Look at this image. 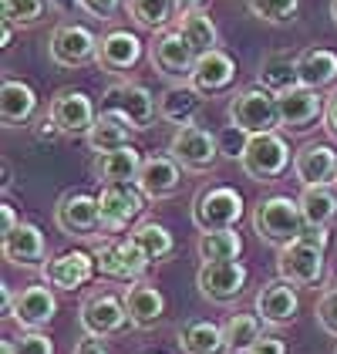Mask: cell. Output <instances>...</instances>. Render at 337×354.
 <instances>
[{
	"label": "cell",
	"mask_w": 337,
	"mask_h": 354,
	"mask_svg": "<svg viewBox=\"0 0 337 354\" xmlns=\"http://www.w3.org/2000/svg\"><path fill=\"white\" fill-rule=\"evenodd\" d=\"M304 226L307 223L300 213V199H290V196H267L253 209V233L277 250L300 240Z\"/></svg>",
	"instance_id": "obj_1"
},
{
	"label": "cell",
	"mask_w": 337,
	"mask_h": 354,
	"mask_svg": "<svg viewBox=\"0 0 337 354\" xmlns=\"http://www.w3.org/2000/svg\"><path fill=\"white\" fill-rule=\"evenodd\" d=\"M229 125L243 129L247 136H263V132H277L280 129V109H277V95L263 84H253L233 95L229 102Z\"/></svg>",
	"instance_id": "obj_2"
},
{
	"label": "cell",
	"mask_w": 337,
	"mask_h": 354,
	"mask_svg": "<svg viewBox=\"0 0 337 354\" xmlns=\"http://www.w3.org/2000/svg\"><path fill=\"white\" fill-rule=\"evenodd\" d=\"M243 219V196L233 186H206L193 199V223L199 233H216V230H236Z\"/></svg>",
	"instance_id": "obj_3"
},
{
	"label": "cell",
	"mask_w": 337,
	"mask_h": 354,
	"mask_svg": "<svg viewBox=\"0 0 337 354\" xmlns=\"http://www.w3.org/2000/svg\"><path fill=\"white\" fill-rule=\"evenodd\" d=\"M240 165L253 183H277L290 169V145H287V138L280 132L250 136V145H247Z\"/></svg>",
	"instance_id": "obj_4"
},
{
	"label": "cell",
	"mask_w": 337,
	"mask_h": 354,
	"mask_svg": "<svg viewBox=\"0 0 337 354\" xmlns=\"http://www.w3.org/2000/svg\"><path fill=\"white\" fill-rule=\"evenodd\" d=\"M148 61H152V68L162 78L179 84V82H189L193 78V68H196L199 55L189 48V41L179 30H159L148 41Z\"/></svg>",
	"instance_id": "obj_5"
},
{
	"label": "cell",
	"mask_w": 337,
	"mask_h": 354,
	"mask_svg": "<svg viewBox=\"0 0 337 354\" xmlns=\"http://www.w3.org/2000/svg\"><path fill=\"white\" fill-rule=\"evenodd\" d=\"M55 223L64 236H78V240H91L95 233H105L102 213H98V196L84 189H71L57 199Z\"/></svg>",
	"instance_id": "obj_6"
},
{
	"label": "cell",
	"mask_w": 337,
	"mask_h": 354,
	"mask_svg": "<svg viewBox=\"0 0 337 354\" xmlns=\"http://www.w3.org/2000/svg\"><path fill=\"white\" fill-rule=\"evenodd\" d=\"M78 324L84 334L91 337H115L122 334L128 321V310H125V297H115L108 290H98V294H88L81 300V310H78Z\"/></svg>",
	"instance_id": "obj_7"
},
{
	"label": "cell",
	"mask_w": 337,
	"mask_h": 354,
	"mask_svg": "<svg viewBox=\"0 0 337 354\" xmlns=\"http://www.w3.org/2000/svg\"><path fill=\"white\" fill-rule=\"evenodd\" d=\"M91 253H95L98 273H102V277H108V280L139 283L142 273L148 270V257L135 246L132 236H128V240H102Z\"/></svg>",
	"instance_id": "obj_8"
},
{
	"label": "cell",
	"mask_w": 337,
	"mask_h": 354,
	"mask_svg": "<svg viewBox=\"0 0 337 354\" xmlns=\"http://www.w3.org/2000/svg\"><path fill=\"white\" fill-rule=\"evenodd\" d=\"M142 209H145V192L135 183H105L98 192V213L105 233L128 230V223L139 219Z\"/></svg>",
	"instance_id": "obj_9"
},
{
	"label": "cell",
	"mask_w": 337,
	"mask_h": 354,
	"mask_svg": "<svg viewBox=\"0 0 337 354\" xmlns=\"http://www.w3.org/2000/svg\"><path fill=\"white\" fill-rule=\"evenodd\" d=\"M168 156L182 169L189 172H206L220 162V142L213 132L199 129V125H186V129H175V136L168 142Z\"/></svg>",
	"instance_id": "obj_10"
},
{
	"label": "cell",
	"mask_w": 337,
	"mask_h": 354,
	"mask_svg": "<svg viewBox=\"0 0 337 354\" xmlns=\"http://www.w3.org/2000/svg\"><path fill=\"white\" fill-rule=\"evenodd\" d=\"M277 273H280V280L293 283V287H317L324 277V250L307 240H293V243L280 246Z\"/></svg>",
	"instance_id": "obj_11"
},
{
	"label": "cell",
	"mask_w": 337,
	"mask_h": 354,
	"mask_svg": "<svg viewBox=\"0 0 337 354\" xmlns=\"http://www.w3.org/2000/svg\"><path fill=\"white\" fill-rule=\"evenodd\" d=\"M250 280V270L240 260H216V263H202L196 273V287L199 294L213 304H229L243 294Z\"/></svg>",
	"instance_id": "obj_12"
},
{
	"label": "cell",
	"mask_w": 337,
	"mask_h": 354,
	"mask_svg": "<svg viewBox=\"0 0 337 354\" xmlns=\"http://www.w3.org/2000/svg\"><path fill=\"white\" fill-rule=\"evenodd\" d=\"M277 109H280V129L283 132H307L314 129L320 118H324V98L317 88H304V84H293L290 91L277 95Z\"/></svg>",
	"instance_id": "obj_13"
},
{
	"label": "cell",
	"mask_w": 337,
	"mask_h": 354,
	"mask_svg": "<svg viewBox=\"0 0 337 354\" xmlns=\"http://www.w3.org/2000/svg\"><path fill=\"white\" fill-rule=\"evenodd\" d=\"M98 55V37L84 24H57L48 41V57L57 68H81Z\"/></svg>",
	"instance_id": "obj_14"
},
{
	"label": "cell",
	"mask_w": 337,
	"mask_h": 354,
	"mask_svg": "<svg viewBox=\"0 0 337 354\" xmlns=\"http://www.w3.org/2000/svg\"><path fill=\"white\" fill-rule=\"evenodd\" d=\"M95 273H98L95 253H84V250H64V253H57L55 260H48L41 267L44 283L55 287V290H78Z\"/></svg>",
	"instance_id": "obj_15"
},
{
	"label": "cell",
	"mask_w": 337,
	"mask_h": 354,
	"mask_svg": "<svg viewBox=\"0 0 337 354\" xmlns=\"http://www.w3.org/2000/svg\"><path fill=\"white\" fill-rule=\"evenodd\" d=\"M57 314V297L55 287L48 283H30V287H21L14 294V304H10V317L28 330H41L55 321Z\"/></svg>",
	"instance_id": "obj_16"
},
{
	"label": "cell",
	"mask_w": 337,
	"mask_h": 354,
	"mask_svg": "<svg viewBox=\"0 0 337 354\" xmlns=\"http://www.w3.org/2000/svg\"><path fill=\"white\" fill-rule=\"evenodd\" d=\"M108 109H118L122 115H128V122L135 125V132H145L152 125V118L159 115V102L155 95L139 82H118L105 91Z\"/></svg>",
	"instance_id": "obj_17"
},
{
	"label": "cell",
	"mask_w": 337,
	"mask_h": 354,
	"mask_svg": "<svg viewBox=\"0 0 337 354\" xmlns=\"http://www.w3.org/2000/svg\"><path fill=\"white\" fill-rule=\"evenodd\" d=\"M253 310L263 324H293L297 310H300V297H297V287L287 283V280H270L256 290V300H253Z\"/></svg>",
	"instance_id": "obj_18"
},
{
	"label": "cell",
	"mask_w": 337,
	"mask_h": 354,
	"mask_svg": "<svg viewBox=\"0 0 337 354\" xmlns=\"http://www.w3.org/2000/svg\"><path fill=\"white\" fill-rule=\"evenodd\" d=\"M48 115L55 118V125L64 132V136H88L91 125H95V105L84 91H75V88H61L55 98H51V109Z\"/></svg>",
	"instance_id": "obj_19"
},
{
	"label": "cell",
	"mask_w": 337,
	"mask_h": 354,
	"mask_svg": "<svg viewBox=\"0 0 337 354\" xmlns=\"http://www.w3.org/2000/svg\"><path fill=\"white\" fill-rule=\"evenodd\" d=\"M135 186L145 192V199H168L182 186V165L175 162L168 152H155V156H148L142 162Z\"/></svg>",
	"instance_id": "obj_20"
},
{
	"label": "cell",
	"mask_w": 337,
	"mask_h": 354,
	"mask_svg": "<svg viewBox=\"0 0 337 354\" xmlns=\"http://www.w3.org/2000/svg\"><path fill=\"white\" fill-rule=\"evenodd\" d=\"M293 176L300 186H331L337 179V152L327 142H307L293 156Z\"/></svg>",
	"instance_id": "obj_21"
},
{
	"label": "cell",
	"mask_w": 337,
	"mask_h": 354,
	"mask_svg": "<svg viewBox=\"0 0 337 354\" xmlns=\"http://www.w3.org/2000/svg\"><path fill=\"white\" fill-rule=\"evenodd\" d=\"M233 82H236V61H233V55H226L223 48H216L209 55H199L193 78H189V84L202 98L223 95L226 88H233Z\"/></svg>",
	"instance_id": "obj_22"
},
{
	"label": "cell",
	"mask_w": 337,
	"mask_h": 354,
	"mask_svg": "<svg viewBox=\"0 0 337 354\" xmlns=\"http://www.w3.org/2000/svg\"><path fill=\"white\" fill-rule=\"evenodd\" d=\"M95 61H98L105 71H112V75H125V71H132V68L142 61L139 34L122 30V28L102 34V37H98V55H95Z\"/></svg>",
	"instance_id": "obj_23"
},
{
	"label": "cell",
	"mask_w": 337,
	"mask_h": 354,
	"mask_svg": "<svg viewBox=\"0 0 337 354\" xmlns=\"http://www.w3.org/2000/svg\"><path fill=\"white\" fill-rule=\"evenodd\" d=\"M3 257L14 263V267H44L48 260V240L41 233V226L34 223H21L14 233L3 236Z\"/></svg>",
	"instance_id": "obj_24"
},
{
	"label": "cell",
	"mask_w": 337,
	"mask_h": 354,
	"mask_svg": "<svg viewBox=\"0 0 337 354\" xmlns=\"http://www.w3.org/2000/svg\"><path fill=\"white\" fill-rule=\"evenodd\" d=\"M202 109V95L189 82L168 84L159 98V118L175 125V129H186V125H196V115Z\"/></svg>",
	"instance_id": "obj_25"
},
{
	"label": "cell",
	"mask_w": 337,
	"mask_h": 354,
	"mask_svg": "<svg viewBox=\"0 0 337 354\" xmlns=\"http://www.w3.org/2000/svg\"><path fill=\"white\" fill-rule=\"evenodd\" d=\"M132 132H135V125L128 122V115H122L118 109H105L84 138H88L91 152H115L122 145H132Z\"/></svg>",
	"instance_id": "obj_26"
},
{
	"label": "cell",
	"mask_w": 337,
	"mask_h": 354,
	"mask_svg": "<svg viewBox=\"0 0 337 354\" xmlns=\"http://www.w3.org/2000/svg\"><path fill=\"white\" fill-rule=\"evenodd\" d=\"M125 310H128V321L132 327H139V330H148V327H155L162 321V314H166V297H162V290H155L152 283H132L128 290H125Z\"/></svg>",
	"instance_id": "obj_27"
},
{
	"label": "cell",
	"mask_w": 337,
	"mask_h": 354,
	"mask_svg": "<svg viewBox=\"0 0 337 354\" xmlns=\"http://www.w3.org/2000/svg\"><path fill=\"white\" fill-rule=\"evenodd\" d=\"M37 111V95L28 82H17V78H3L0 88V118L7 129H17V125H28Z\"/></svg>",
	"instance_id": "obj_28"
},
{
	"label": "cell",
	"mask_w": 337,
	"mask_h": 354,
	"mask_svg": "<svg viewBox=\"0 0 337 354\" xmlns=\"http://www.w3.org/2000/svg\"><path fill=\"white\" fill-rule=\"evenodd\" d=\"M142 152L135 145H122L115 152H98L95 159V176L98 183H135L142 169Z\"/></svg>",
	"instance_id": "obj_29"
},
{
	"label": "cell",
	"mask_w": 337,
	"mask_h": 354,
	"mask_svg": "<svg viewBox=\"0 0 337 354\" xmlns=\"http://www.w3.org/2000/svg\"><path fill=\"white\" fill-rule=\"evenodd\" d=\"M297 78L304 88L324 91L327 84L337 82V55L331 48H307L297 55Z\"/></svg>",
	"instance_id": "obj_30"
},
{
	"label": "cell",
	"mask_w": 337,
	"mask_h": 354,
	"mask_svg": "<svg viewBox=\"0 0 337 354\" xmlns=\"http://www.w3.org/2000/svg\"><path fill=\"white\" fill-rule=\"evenodd\" d=\"M179 348L182 354H229L226 330L213 321H189L179 330Z\"/></svg>",
	"instance_id": "obj_31"
},
{
	"label": "cell",
	"mask_w": 337,
	"mask_h": 354,
	"mask_svg": "<svg viewBox=\"0 0 337 354\" xmlns=\"http://www.w3.org/2000/svg\"><path fill=\"white\" fill-rule=\"evenodd\" d=\"M175 30L189 41V48H193L196 55H209V51L220 48V30H216L213 17H209L206 10H193V14L175 17Z\"/></svg>",
	"instance_id": "obj_32"
},
{
	"label": "cell",
	"mask_w": 337,
	"mask_h": 354,
	"mask_svg": "<svg viewBox=\"0 0 337 354\" xmlns=\"http://www.w3.org/2000/svg\"><path fill=\"white\" fill-rule=\"evenodd\" d=\"M300 213H304L307 226H327L337 216V189H331V186H304Z\"/></svg>",
	"instance_id": "obj_33"
},
{
	"label": "cell",
	"mask_w": 337,
	"mask_h": 354,
	"mask_svg": "<svg viewBox=\"0 0 337 354\" xmlns=\"http://www.w3.org/2000/svg\"><path fill=\"white\" fill-rule=\"evenodd\" d=\"M260 84L270 88L273 95H283V91H290L293 84H300V78H297V57L267 55L260 61Z\"/></svg>",
	"instance_id": "obj_34"
},
{
	"label": "cell",
	"mask_w": 337,
	"mask_h": 354,
	"mask_svg": "<svg viewBox=\"0 0 337 354\" xmlns=\"http://www.w3.org/2000/svg\"><path fill=\"white\" fill-rule=\"evenodd\" d=\"M128 17L139 24L142 30H168L175 21V3L172 0H128Z\"/></svg>",
	"instance_id": "obj_35"
},
{
	"label": "cell",
	"mask_w": 337,
	"mask_h": 354,
	"mask_svg": "<svg viewBox=\"0 0 337 354\" xmlns=\"http://www.w3.org/2000/svg\"><path fill=\"white\" fill-rule=\"evenodd\" d=\"M132 240H135V246H139L142 253L148 257V263H155V260H166L168 253L175 250L172 233H168L162 223H155V219H145V223H139V226L132 230Z\"/></svg>",
	"instance_id": "obj_36"
},
{
	"label": "cell",
	"mask_w": 337,
	"mask_h": 354,
	"mask_svg": "<svg viewBox=\"0 0 337 354\" xmlns=\"http://www.w3.org/2000/svg\"><path fill=\"white\" fill-rule=\"evenodd\" d=\"M240 253H243V236L236 230H216V233H202L199 236V257H202V263L240 260Z\"/></svg>",
	"instance_id": "obj_37"
},
{
	"label": "cell",
	"mask_w": 337,
	"mask_h": 354,
	"mask_svg": "<svg viewBox=\"0 0 337 354\" xmlns=\"http://www.w3.org/2000/svg\"><path fill=\"white\" fill-rule=\"evenodd\" d=\"M223 330H226V348H229V354H247L263 337L256 314H233L223 324Z\"/></svg>",
	"instance_id": "obj_38"
},
{
	"label": "cell",
	"mask_w": 337,
	"mask_h": 354,
	"mask_svg": "<svg viewBox=\"0 0 337 354\" xmlns=\"http://www.w3.org/2000/svg\"><path fill=\"white\" fill-rule=\"evenodd\" d=\"M247 7L263 24H290L300 10V0H247Z\"/></svg>",
	"instance_id": "obj_39"
},
{
	"label": "cell",
	"mask_w": 337,
	"mask_h": 354,
	"mask_svg": "<svg viewBox=\"0 0 337 354\" xmlns=\"http://www.w3.org/2000/svg\"><path fill=\"white\" fill-rule=\"evenodd\" d=\"M3 7V21H10L14 28H34L44 10H48V0H0Z\"/></svg>",
	"instance_id": "obj_40"
},
{
	"label": "cell",
	"mask_w": 337,
	"mask_h": 354,
	"mask_svg": "<svg viewBox=\"0 0 337 354\" xmlns=\"http://www.w3.org/2000/svg\"><path fill=\"white\" fill-rule=\"evenodd\" d=\"M216 142H220V156L223 159H243V152L250 145V136L243 129H236V125H226L223 132L216 136Z\"/></svg>",
	"instance_id": "obj_41"
},
{
	"label": "cell",
	"mask_w": 337,
	"mask_h": 354,
	"mask_svg": "<svg viewBox=\"0 0 337 354\" xmlns=\"http://www.w3.org/2000/svg\"><path fill=\"white\" fill-rule=\"evenodd\" d=\"M314 314H317V324L324 327L331 337H337V287L334 290H327V294H320L317 307H314Z\"/></svg>",
	"instance_id": "obj_42"
},
{
	"label": "cell",
	"mask_w": 337,
	"mask_h": 354,
	"mask_svg": "<svg viewBox=\"0 0 337 354\" xmlns=\"http://www.w3.org/2000/svg\"><path fill=\"white\" fill-rule=\"evenodd\" d=\"M14 348H17V354H55V341L41 330H28L14 341Z\"/></svg>",
	"instance_id": "obj_43"
},
{
	"label": "cell",
	"mask_w": 337,
	"mask_h": 354,
	"mask_svg": "<svg viewBox=\"0 0 337 354\" xmlns=\"http://www.w3.org/2000/svg\"><path fill=\"white\" fill-rule=\"evenodd\" d=\"M75 7L84 10L88 17H95V21H112L118 14V7H122V0H75Z\"/></svg>",
	"instance_id": "obj_44"
},
{
	"label": "cell",
	"mask_w": 337,
	"mask_h": 354,
	"mask_svg": "<svg viewBox=\"0 0 337 354\" xmlns=\"http://www.w3.org/2000/svg\"><path fill=\"white\" fill-rule=\"evenodd\" d=\"M247 354H287V344H283L280 337H267V334H263Z\"/></svg>",
	"instance_id": "obj_45"
},
{
	"label": "cell",
	"mask_w": 337,
	"mask_h": 354,
	"mask_svg": "<svg viewBox=\"0 0 337 354\" xmlns=\"http://www.w3.org/2000/svg\"><path fill=\"white\" fill-rule=\"evenodd\" d=\"M71 354H112L108 348H105V341L102 337H91V334H84L81 341L75 344V351Z\"/></svg>",
	"instance_id": "obj_46"
},
{
	"label": "cell",
	"mask_w": 337,
	"mask_h": 354,
	"mask_svg": "<svg viewBox=\"0 0 337 354\" xmlns=\"http://www.w3.org/2000/svg\"><path fill=\"white\" fill-rule=\"evenodd\" d=\"M300 240H307V243L320 246V250H327V243H331V233H327V226H304Z\"/></svg>",
	"instance_id": "obj_47"
},
{
	"label": "cell",
	"mask_w": 337,
	"mask_h": 354,
	"mask_svg": "<svg viewBox=\"0 0 337 354\" xmlns=\"http://www.w3.org/2000/svg\"><path fill=\"white\" fill-rule=\"evenodd\" d=\"M34 136L41 138V142H55L57 136H61V129L55 125V118L51 115H44L41 122H37V129H34Z\"/></svg>",
	"instance_id": "obj_48"
},
{
	"label": "cell",
	"mask_w": 337,
	"mask_h": 354,
	"mask_svg": "<svg viewBox=\"0 0 337 354\" xmlns=\"http://www.w3.org/2000/svg\"><path fill=\"white\" fill-rule=\"evenodd\" d=\"M0 223H3V236H7V233H14V230L21 226V219H17V209H14L10 203H3V206H0Z\"/></svg>",
	"instance_id": "obj_49"
},
{
	"label": "cell",
	"mask_w": 337,
	"mask_h": 354,
	"mask_svg": "<svg viewBox=\"0 0 337 354\" xmlns=\"http://www.w3.org/2000/svg\"><path fill=\"white\" fill-rule=\"evenodd\" d=\"M324 122H327V132L337 138V95L327 102V111H324Z\"/></svg>",
	"instance_id": "obj_50"
},
{
	"label": "cell",
	"mask_w": 337,
	"mask_h": 354,
	"mask_svg": "<svg viewBox=\"0 0 337 354\" xmlns=\"http://www.w3.org/2000/svg\"><path fill=\"white\" fill-rule=\"evenodd\" d=\"M172 3H175V17H182V14L202 10V3H206V0H172Z\"/></svg>",
	"instance_id": "obj_51"
},
{
	"label": "cell",
	"mask_w": 337,
	"mask_h": 354,
	"mask_svg": "<svg viewBox=\"0 0 337 354\" xmlns=\"http://www.w3.org/2000/svg\"><path fill=\"white\" fill-rule=\"evenodd\" d=\"M10 41H14V24H10V21H3V30H0V48H10Z\"/></svg>",
	"instance_id": "obj_52"
},
{
	"label": "cell",
	"mask_w": 337,
	"mask_h": 354,
	"mask_svg": "<svg viewBox=\"0 0 337 354\" xmlns=\"http://www.w3.org/2000/svg\"><path fill=\"white\" fill-rule=\"evenodd\" d=\"M48 7H55V10H68V7H71V0H48Z\"/></svg>",
	"instance_id": "obj_53"
},
{
	"label": "cell",
	"mask_w": 337,
	"mask_h": 354,
	"mask_svg": "<svg viewBox=\"0 0 337 354\" xmlns=\"http://www.w3.org/2000/svg\"><path fill=\"white\" fill-rule=\"evenodd\" d=\"M0 354H17V348H14V341H3V348H0Z\"/></svg>",
	"instance_id": "obj_54"
},
{
	"label": "cell",
	"mask_w": 337,
	"mask_h": 354,
	"mask_svg": "<svg viewBox=\"0 0 337 354\" xmlns=\"http://www.w3.org/2000/svg\"><path fill=\"white\" fill-rule=\"evenodd\" d=\"M331 17H334V24H337V0H331Z\"/></svg>",
	"instance_id": "obj_55"
},
{
	"label": "cell",
	"mask_w": 337,
	"mask_h": 354,
	"mask_svg": "<svg viewBox=\"0 0 337 354\" xmlns=\"http://www.w3.org/2000/svg\"><path fill=\"white\" fill-rule=\"evenodd\" d=\"M334 189H337V179H334Z\"/></svg>",
	"instance_id": "obj_56"
},
{
	"label": "cell",
	"mask_w": 337,
	"mask_h": 354,
	"mask_svg": "<svg viewBox=\"0 0 337 354\" xmlns=\"http://www.w3.org/2000/svg\"><path fill=\"white\" fill-rule=\"evenodd\" d=\"M334 354H337V348H334Z\"/></svg>",
	"instance_id": "obj_57"
},
{
	"label": "cell",
	"mask_w": 337,
	"mask_h": 354,
	"mask_svg": "<svg viewBox=\"0 0 337 354\" xmlns=\"http://www.w3.org/2000/svg\"><path fill=\"white\" fill-rule=\"evenodd\" d=\"M334 287H337V283H334Z\"/></svg>",
	"instance_id": "obj_58"
}]
</instances>
